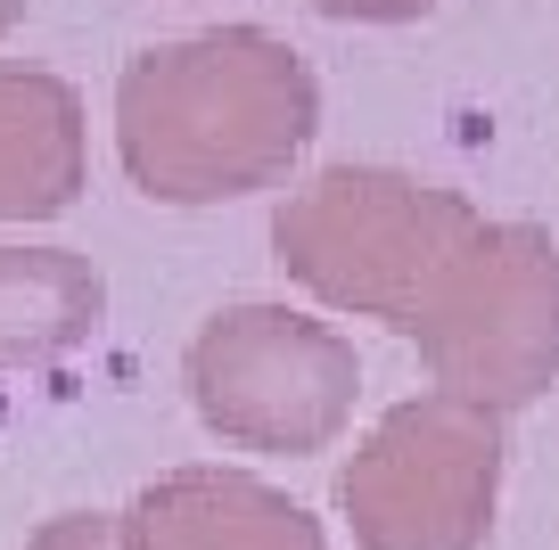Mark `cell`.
<instances>
[{
    "instance_id": "6da1fadb",
    "label": "cell",
    "mask_w": 559,
    "mask_h": 550,
    "mask_svg": "<svg viewBox=\"0 0 559 550\" xmlns=\"http://www.w3.org/2000/svg\"><path fill=\"white\" fill-rule=\"evenodd\" d=\"M321 132V83L263 25H206L140 50L116 83V148L140 198L223 206L272 190Z\"/></svg>"
},
{
    "instance_id": "7a4b0ae2",
    "label": "cell",
    "mask_w": 559,
    "mask_h": 550,
    "mask_svg": "<svg viewBox=\"0 0 559 550\" xmlns=\"http://www.w3.org/2000/svg\"><path fill=\"white\" fill-rule=\"evenodd\" d=\"M486 214L444 181H419L395 165H330L272 214L280 272L337 312H362L412 337L419 312L453 279L461 247Z\"/></svg>"
},
{
    "instance_id": "3957f363",
    "label": "cell",
    "mask_w": 559,
    "mask_h": 550,
    "mask_svg": "<svg viewBox=\"0 0 559 550\" xmlns=\"http://www.w3.org/2000/svg\"><path fill=\"white\" fill-rule=\"evenodd\" d=\"M437 395L510 419L559 379V247L543 223H477L453 279L412 328Z\"/></svg>"
},
{
    "instance_id": "277c9868",
    "label": "cell",
    "mask_w": 559,
    "mask_h": 550,
    "mask_svg": "<svg viewBox=\"0 0 559 550\" xmlns=\"http://www.w3.org/2000/svg\"><path fill=\"white\" fill-rule=\"evenodd\" d=\"M502 501V419L453 395H412L354 444L337 477L362 550H486Z\"/></svg>"
},
{
    "instance_id": "5b68a950",
    "label": "cell",
    "mask_w": 559,
    "mask_h": 550,
    "mask_svg": "<svg viewBox=\"0 0 559 550\" xmlns=\"http://www.w3.org/2000/svg\"><path fill=\"white\" fill-rule=\"evenodd\" d=\"M362 361L330 321L288 304H230L190 337V403L247 452H321L354 411Z\"/></svg>"
},
{
    "instance_id": "8992f818",
    "label": "cell",
    "mask_w": 559,
    "mask_h": 550,
    "mask_svg": "<svg viewBox=\"0 0 559 550\" xmlns=\"http://www.w3.org/2000/svg\"><path fill=\"white\" fill-rule=\"evenodd\" d=\"M116 550H330V534L239 468H181L116 517Z\"/></svg>"
},
{
    "instance_id": "52a82bcc",
    "label": "cell",
    "mask_w": 559,
    "mask_h": 550,
    "mask_svg": "<svg viewBox=\"0 0 559 550\" xmlns=\"http://www.w3.org/2000/svg\"><path fill=\"white\" fill-rule=\"evenodd\" d=\"M83 198V99L41 67H0V223H41Z\"/></svg>"
},
{
    "instance_id": "ba28073f",
    "label": "cell",
    "mask_w": 559,
    "mask_h": 550,
    "mask_svg": "<svg viewBox=\"0 0 559 550\" xmlns=\"http://www.w3.org/2000/svg\"><path fill=\"white\" fill-rule=\"evenodd\" d=\"M99 272L67 247H0V361H41L91 337Z\"/></svg>"
},
{
    "instance_id": "9c48e42d",
    "label": "cell",
    "mask_w": 559,
    "mask_h": 550,
    "mask_svg": "<svg viewBox=\"0 0 559 550\" xmlns=\"http://www.w3.org/2000/svg\"><path fill=\"white\" fill-rule=\"evenodd\" d=\"M305 9L346 17V25H412V17H428V9H444V0H305Z\"/></svg>"
},
{
    "instance_id": "30bf717a",
    "label": "cell",
    "mask_w": 559,
    "mask_h": 550,
    "mask_svg": "<svg viewBox=\"0 0 559 550\" xmlns=\"http://www.w3.org/2000/svg\"><path fill=\"white\" fill-rule=\"evenodd\" d=\"M34 550H116V526H107L99 510H83V517H58V526H41Z\"/></svg>"
},
{
    "instance_id": "8fae6325",
    "label": "cell",
    "mask_w": 559,
    "mask_h": 550,
    "mask_svg": "<svg viewBox=\"0 0 559 550\" xmlns=\"http://www.w3.org/2000/svg\"><path fill=\"white\" fill-rule=\"evenodd\" d=\"M17 17H25V0H0V34H9Z\"/></svg>"
}]
</instances>
